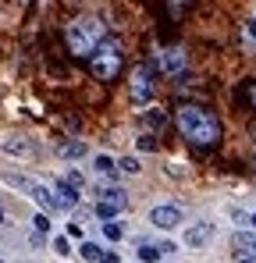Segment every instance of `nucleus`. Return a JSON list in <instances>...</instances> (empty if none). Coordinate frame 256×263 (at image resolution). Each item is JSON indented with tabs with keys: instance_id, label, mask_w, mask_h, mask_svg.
<instances>
[{
	"instance_id": "28",
	"label": "nucleus",
	"mask_w": 256,
	"mask_h": 263,
	"mask_svg": "<svg viewBox=\"0 0 256 263\" xmlns=\"http://www.w3.org/2000/svg\"><path fill=\"white\" fill-rule=\"evenodd\" d=\"M100 263H121V256H118V253H103V260Z\"/></svg>"
},
{
	"instance_id": "31",
	"label": "nucleus",
	"mask_w": 256,
	"mask_h": 263,
	"mask_svg": "<svg viewBox=\"0 0 256 263\" xmlns=\"http://www.w3.org/2000/svg\"><path fill=\"white\" fill-rule=\"evenodd\" d=\"M249 14H253V18H256V0H253V4H249Z\"/></svg>"
},
{
	"instance_id": "25",
	"label": "nucleus",
	"mask_w": 256,
	"mask_h": 263,
	"mask_svg": "<svg viewBox=\"0 0 256 263\" xmlns=\"http://www.w3.org/2000/svg\"><path fill=\"white\" fill-rule=\"evenodd\" d=\"M61 178H64V181H68V185H71V189H79V192H82V189H85V178L79 175V171H75V167H71V171H64V175H61Z\"/></svg>"
},
{
	"instance_id": "6",
	"label": "nucleus",
	"mask_w": 256,
	"mask_h": 263,
	"mask_svg": "<svg viewBox=\"0 0 256 263\" xmlns=\"http://www.w3.org/2000/svg\"><path fill=\"white\" fill-rule=\"evenodd\" d=\"M150 224L157 228V231H178L181 224H185V203H178V199H164V203H157V206H150Z\"/></svg>"
},
{
	"instance_id": "1",
	"label": "nucleus",
	"mask_w": 256,
	"mask_h": 263,
	"mask_svg": "<svg viewBox=\"0 0 256 263\" xmlns=\"http://www.w3.org/2000/svg\"><path fill=\"white\" fill-rule=\"evenodd\" d=\"M174 128L181 135V142L192 149H217L224 142V121L217 118V110L203 107V103L174 107Z\"/></svg>"
},
{
	"instance_id": "2",
	"label": "nucleus",
	"mask_w": 256,
	"mask_h": 263,
	"mask_svg": "<svg viewBox=\"0 0 256 263\" xmlns=\"http://www.w3.org/2000/svg\"><path fill=\"white\" fill-rule=\"evenodd\" d=\"M107 36H111V25H107L103 14L82 11V14H75V18L64 22V46H68V53L79 57V61H89Z\"/></svg>"
},
{
	"instance_id": "18",
	"label": "nucleus",
	"mask_w": 256,
	"mask_h": 263,
	"mask_svg": "<svg viewBox=\"0 0 256 263\" xmlns=\"http://www.w3.org/2000/svg\"><path fill=\"white\" fill-rule=\"evenodd\" d=\"M93 214L100 217V224H107V220H118L121 214H125V210H121V206H111V203H100V199H96V206H93Z\"/></svg>"
},
{
	"instance_id": "11",
	"label": "nucleus",
	"mask_w": 256,
	"mask_h": 263,
	"mask_svg": "<svg viewBox=\"0 0 256 263\" xmlns=\"http://www.w3.org/2000/svg\"><path fill=\"white\" fill-rule=\"evenodd\" d=\"M231 249H235V256H249V260H256V231L239 228V231L231 235Z\"/></svg>"
},
{
	"instance_id": "32",
	"label": "nucleus",
	"mask_w": 256,
	"mask_h": 263,
	"mask_svg": "<svg viewBox=\"0 0 256 263\" xmlns=\"http://www.w3.org/2000/svg\"><path fill=\"white\" fill-rule=\"evenodd\" d=\"M0 220H4V206H0Z\"/></svg>"
},
{
	"instance_id": "24",
	"label": "nucleus",
	"mask_w": 256,
	"mask_h": 263,
	"mask_svg": "<svg viewBox=\"0 0 256 263\" xmlns=\"http://www.w3.org/2000/svg\"><path fill=\"white\" fill-rule=\"evenodd\" d=\"M64 235H68V238L85 242V238H82V235H85V231H82V217H71V220H68V224H64Z\"/></svg>"
},
{
	"instance_id": "9",
	"label": "nucleus",
	"mask_w": 256,
	"mask_h": 263,
	"mask_svg": "<svg viewBox=\"0 0 256 263\" xmlns=\"http://www.w3.org/2000/svg\"><path fill=\"white\" fill-rule=\"evenodd\" d=\"M171 121H174V118H171L164 107H157V103H150V107H142V110H139V128L150 132V135H164Z\"/></svg>"
},
{
	"instance_id": "22",
	"label": "nucleus",
	"mask_w": 256,
	"mask_h": 263,
	"mask_svg": "<svg viewBox=\"0 0 256 263\" xmlns=\"http://www.w3.org/2000/svg\"><path fill=\"white\" fill-rule=\"evenodd\" d=\"M164 171H168L171 178H178V181L192 178V171H189V164H181V160H168V164H164Z\"/></svg>"
},
{
	"instance_id": "21",
	"label": "nucleus",
	"mask_w": 256,
	"mask_h": 263,
	"mask_svg": "<svg viewBox=\"0 0 256 263\" xmlns=\"http://www.w3.org/2000/svg\"><path fill=\"white\" fill-rule=\"evenodd\" d=\"M100 231H103L107 242H121L125 238V224L121 220H107V224H100Z\"/></svg>"
},
{
	"instance_id": "8",
	"label": "nucleus",
	"mask_w": 256,
	"mask_h": 263,
	"mask_svg": "<svg viewBox=\"0 0 256 263\" xmlns=\"http://www.w3.org/2000/svg\"><path fill=\"white\" fill-rule=\"evenodd\" d=\"M0 153L14 157V160H32L40 153V146L29 139V135H18V132H4L0 135Z\"/></svg>"
},
{
	"instance_id": "23",
	"label": "nucleus",
	"mask_w": 256,
	"mask_h": 263,
	"mask_svg": "<svg viewBox=\"0 0 256 263\" xmlns=\"http://www.w3.org/2000/svg\"><path fill=\"white\" fill-rule=\"evenodd\" d=\"M50 246H53V253H57V256H71V238H68V235H53V242H50Z\"/></svg>"
},
{
	"instance_id": "16",
	"label": "nucleus",
	"mask_w": 256,
	"mask_h": 263,
	"mask_svg": "<svg viewBox=\"0 0 256 263\" xmlns=\"http://www.w3.org/2000/svg\"><path fill=\"white\" fill-rule=\"evenodd\" d=\"M135 256H139V263H160V260H164V253H160L157 242H139Z\"/></svg>"
},
{
	"instance_id": "19",
	"label": "nucleus",
	"mask_w": 256,
	"mask_h": 263,
	"mask_svg": "<svg viewBox=\"0 0 256 263\" xmlns=\"http://www.w3.org/2000/svg\"><path fill=\"white\" fill-rule=\"evenodd\" d=\"M79 256L85 263H100L103 260V249H100V242H79Z\"/></svg>"
},
{
	"instance_id": "5",
	"label": "nucleus",
	"mask_w": 256,
	"mask_h": 263,
	"mask_svg": "<svg viewBox=\"0 0 256 263\" xmlns=\"http://www.w3.org/2000/svg\"><path fill=\"white\" fill-rule=\"evenodd\" d=\"M128 96H132V103H135L139 110L157 100V75H153V68H150L146 61L128 71Z\"/></svg>"
},
{
	"instance_id": "26",
	"label": "nucleus",
	"mask_w": 256,
	"mask_h": 263,
	"mask_svg": "<svg viewBox=\"0 0 256 263\" xmlns=\"http://www.w3.org/2000/svg\"><path fill=\"white\" fill-rule=\"evenodd\" d=\"M32 228H36V231H40V235H50V214H36V217H32Z\"/></svg>"
},
{
	"instance_id": "30",
	"label": "nucleus",
	"mask_w": 256,
	"mask_h": 263,
	"mask_svg": "<svg viewBox=\"0 0 256 263\" xmlns=\"http://www.w3.org/2000/svg\"><path fill=\"white\" fill-rule=\"evenodd\" d=\"M235 263H256V260H249V256H235Z\"/></svg>"
},
{
	"instance_id": "4",
	"label": "nucleus",
	"mask_w": 256,
	"mask_h": 263,
	"mask_svg": "<svg viewBox=\"0 0 256 263\" xmlns=\"http://www.w3.org/2000/svg\"><path fill=\"white\" fill-rule=\"evenodd\" d=\"M121 68H125V43L111 32L100 50L89 57V71H93V79L96 82H114L118 75H121Z\"/></svg>"
},
{
	"instance_id": "14",
	"label": "nucleus",
	"mask_w": 256,
	"mask_h": 263,
	"mask_svg": "<svg viewBox=\"0 0 256 263\" xmlns=\"http://www.w3.org/2000/svg\"><path fill=\"white\" fill-rule=\"evenodd\" d=\"M196 4H199V0H164V11H168L171 22H185V18L196 11Z\"/></svg>"
},
{
	"instance_id": "3",
	"label": "nucleus",
	"mask_w": 256,
	"mask_h": 263,
	"mask_svg": "<svg viewBox=\"0 0 256 263\" xmlns=\"http://www.w3.org/2000/svg\"><path fill=\"white\" fill-rule=\"evenodd\" d=\"M146 64L153 68L157 79H168L174 89H181L189 82V75H192V57H189L185 46H178V43L174 46H153Z\"/></svg>"
},
{
	"instance_id": "20",
	"label": "nucleus",
	"mask_w": 256,
	"mask_h": 263,
	"mask_svg": "<svg viewBox=\"0 0 256 263\" xmlns=\"http://www.w3.org/2000/svg\"><path fill=\"white\" fill-rule=\"evenodd\" d=\"M135 149H142V153H160V142H157V135L139 132V135H135Z\"/></svg>"
},
{
	"instance_id": "29",
	"label": "nucleus",
	"mask_w": 256,
	"mask_h": 263,
	"mask_svg": "<svg viewBox=\"0 0 256 263\" xmlns=\"http://www.w3.org/2000/svg\"><path fill=\"white\" fill-rule=\"evenodd\" d=\"M246 228H249V231H256V210H249V220H246Z\"/></svg>"
},
{
	"instance_id": "13",
	"label": "nucleus",
	"mask_w": 256,
	"mask_h": 263,
	"mask_svg": "<svg viewBox=\"0 0 256 263\" xmlns=\"http://www.w3.org/2000/svg\"><path fill=\"white\" fill-rule=\"evenodd\" d=\"M239 43H242V50H246L249 57H256V18L253 14L242 18V25H239Z\"/></svg>"
},
{
	"instance_id": "10",
	"label": "nucleus",
	"mask_w": 256,
	"mask_h": 263,
	"mask_svg": "<svg viewBox=\"0 0 256 263\" xmlns=\"http://www.w3.org/2000/svg\"><path fill=\"white\" fill-rule=\"evenodd\" d=\"M93 171H96V178H103L107 185H114L118 181V157H111V153H96L93 157Z\"/></svg>"
},
{
	"instance_id": "17",
	"label": "nucleus",
	"mask_w": 256,
	"mask_h": 263,
	"mask_svg": "<svg viewBox=\"0 0 256 263\" xmlns=\"http://www.w3.org/2000/svg\"><path fill=\"white\" fill-rule=\"evenodd\" d=\"M118 171L125 178H139L142 175V160L139 157H118Z\"/></svg>"
},
{
	"instance_id": "33",
	"label": "nucleus",
	"mask_w": 256,
	"mask_h": 263,
	"mask_svg": "<svg viewBox=\"0 0 256 263\" xmlns=\"http://www.w3.org/2000/svg\"><path fill=\"white\" fill-rule=\"evenodd\" d=\"M0 263H4V260H0Z\"/></svg>"
},
{
	"instance_id": "12",
	"label": "nucleus",
	"mask_w": 256,
	"mask_h": 263,
	"mask_svg": "<svg viewBox=\"0 0 256 263\" xmlns=\"http://www.w3.org/2000/svg\"><path fill=\"white\" fill-rule=\"evenodd\" d=\"M96 199L100 203H111V206H121V210H128L132 206V199H128V192L121 189V185H100V192H96Z\"/></svg>"
},
{
	"instance_id": "27",
	"label": "nucleus",
	"mask_w": 256,
	"mask_h": 263,
	"mask_svg": "<svg viewBox=\"0 0 256 263\" xmlns=\"http://www.w3.org/2000/svg\"><path fill=\"white\" fill-rule=\"evenodd\" d=\"M246 100H249V107L256 110V82H249V86H246Z\"/></svg>"
},
{
	"instance_id": "15",
	"label": "nucleus",
	"mask_w": 256,
	"mask_h": 263,
	"mask_svg": "<svg viewBox=\"0 0 256 263\" xmlns=\"http://www.w3.org/2000/svg\"><path fill=\"white\" fill-rule=\"evenodd\" d=\"M57 153H61L64 160H82V157H89V146H85V139H64V142L57 146Z\"/></svg>"
},
{
	"instance_id": "7",
	"label": "nucleus",
	"mask_w": 256,
	"mask_h": 263,
	"mask_svg": "<svg viewBox=\"0 0 256 263\" xmlns=\"http://www.w3.org/2000/svg\"><path fill=\"white\" fill-rule=\"evenodd\" d=\"M213 238H217V224L213 220H192L181 231V246L185 249H207V246H213Z\"/></svg>"
}]
</instances>
